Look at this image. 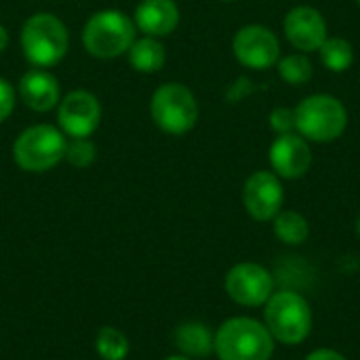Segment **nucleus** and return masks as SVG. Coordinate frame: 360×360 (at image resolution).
<instances>
[{
    "label": "nucleus",
    "instance_id": "nucleus-6",
    "mask_svg": "<svg viewBox=\"0 0 360 360\" xmlns=\"http://www.w3.org/2000/svg\"><path fill=\"white\" fill-rule=\"evenodd\" d=\"M65 137L51 124L25 129L13 143L15 162L30 173H42L59 165L65 156Z\"/></svg>",
    "mask_w": 360,
    "mask_h": 360
},
{
    "label": "nucleus",
    "instance_id": "nucleus-28",
    "mask_svg": "<svg viewBox=\"0 0 360 360\" xmlns=\"http://www.w3.org/2000/svg\"><path fill=\"white\" fill-rule=\"evenodd\" d=\"M167 360H188V359H184V356H173V359H167Z\"/></svg>",
    "mask_w": 360,
    "mask_h": 360
},
{
    "label": "nucleus",
    "instance_id": "nucleus-22",
    "mask_svg": "<svg viewBox=\"0 0 360 360\" xmlns=\"http://www.w3.org/2000/svg\"><path fill=\"white\" fill-rule=\"evenodd\" d=\"M72 167L84 169L95 160V146L89 141V137H72L65 146V156H63Z\"/></svg>",
    "mask_w": 360,
    "mask_h": 360
},
{
    "label": "nucleus",
    "instance_id": "nucleus-30",
    "mask_svg": "<svg viewBox=\"0 0 360 360\" xmlns=\"http://www.w3.org/2000/svg\"><path fill=\"white\" fill-rule=\"evenodd\" d=\"M359 4H360V0H359Z\"/></svg>",
    "mask_w": 360,
    "mask_h": 360
},
{
    "label": "nucleus",
    "instance_id": "nucleus-24",
    "mask_svg": "<svg viewBox=\"0 0 360 360\" xmlns=\"http://www.w3.org/2000/svg\"><path fill=\"white\" fill-rule=\"evenodd\" d=\"M15 108V89L8 80L0 78V122H4Z\"/></svg>",
    "mask_w": 360,
    "mask_h": 360
},
{
    "label": "nucleus",
    "instance_id": "nucleus-14",
    "mask_svg": "<svg viewBox=\"0 0 360 360\" xmlns=\"http://www.w3.org/2000/svg\"><path fill=\"white\" fill-rule=\"evenodd\" d=\"M179 23V8L173 0H143L135 8V25L152 36H169Z\"/></svg>",
    "mask_w": 360,
    "mask_h": 360
},
{
    "label": "nucleus",
    "instance_id": "nucleus-5",
    "mask_svg": "<svg viewBox=\"0 0 360 360\" xmlns=\"http://www.w3.org/2000/svg\"><path fill=\"white\" fill-rule=\"evenodd\" d=\"M348 124V112L340 99L331 95L306 97L295 108V129L302 137L327 143L338 139Z\"/></svg>",
    "mask_w": 360,
    "mask_h": 360
},
{
    "label": "nucleus",
    "instance_id": "nucleus-26",
    "mask_svg": "<svg viewBox=\"0 0 360 360\" xmlns=\"http://www.w3.org/2000/svg\"><path fill=\"white\" fill-rule=\"evenodd\" d=\"M6 44H8V34H6V30L0 25V53L6 49Z\"/></svg>",
    "mask_w": 360,
    "mask_h": 360
},
{
    "label": "nucleus",
    "instance_id": "nucleus-18",
    "mask_svg": "<svg viewBox=\"0 0 360 360\" xmlns=\"http://www.w3.org/2000/svg\"><path fill=\"white\" fill-rule=\"evenodd\" d=\"M274 234L285 245H302L310 234V226L302 213L295 211H281L274 217Z\"/></svg>",
    "mask_w": 360,
    "mask_h": 360
},
{
    "label": "nucleus",
    "instance_id": "nucleus-13",
    "mask_svg": "<svg viewBox=\"0 0 360 360\" xmlns=\"http://www.w3.org/2000/svg\"><path fill=\"white\" fill-rule=\"evenodd\" d=\"M285 34L289 42L304 53L319 51L329 38L323 15L312 6H295L289 11L285 17Z\"/></svg>",
    "mask_w": 360,
    "mask_h": 360
},
{
    "label": "nucleus",
    "instance_id": "nucleus-3",
    "mask_svg": "<svg viewBox=\"0 0 360 360\" xmlns=\"http://www.w3.org/2000/svg\"><path fill=\"white\" fill-rule=\"evenodd\" d=\"M68 30L59 17L51 13L32 15L21 30V49L30 63L49 68L68 53Z\"/></svg>",
    "mask_w": 360,
    "mask_h": 360
},
{
    "label": "nucleus",
    "instance_id": "nucleus-19",
    "mask_svg": "<svg viewBox=\"0 0 360 360\" xmlns=\"http://www.w3.org/2000/svg\"><path fill=\"white\" fill-rule=\"evenodd\" d=\"M319 53H321L325 68L331 72H346L354 61L352 44L344 38H327L323 46L319 49Z\"/></svg>",
    "mask_w": 360,
    "mask_h": 360
},
{
    "label": "nucleus",
    "instance_id": "nucleus-27",
    "mask_svg": "<svg viewBox=\"0 0 360 360\" xmlns=\"http://www.w3.org/2000/svg\"><path fill=\"white\" fill-rule=\"evenodd\" d=\"M356 232H359V236H360V215H359V219H356Z\"/></svg>",
    "mask_w": 360,
    "mask_h": 360
},
{
    "label": "nucleus",
    "instance_id": "nucleus-29",
    "mask_svg": "<svg viewBox=\"0 0 360 360\" xmlns=\"http://www.w3.org/2000/svg\"><path fill=\"white\" fill-rule=\"evenodd\" d=\"M224 2H234V0H224Z\"/></svg>",
    "mask_w": 360,
    "mask_h": 360
},
{
    "label": "nucleus",
    "instance_id": "nucleus-21",
    "mask_svg": "<svg viewBox=\"0 0 360 360\" xmlns=\"http://www.w3.org/2000/svg\"><path fill=\"white\" fill-rule=\"evenodd\" d=\"M97 352L105 360H124L129 354V342L120 331L105 327L97 335Z\"/></svg>",
    "mask_w": 360,
    "mask_h": 360
},
{
    "label": "nucleus",
    "instance_id": "nucleus-12",
    "mask_svg": "<svg viewBox=\"0 0 360 360\" xmlns=\"http://www.w3.org/2000/svg\"><path fill=\"white\" fill-rule=\"evenodd\" d=\"M270 162L276 175L285 179H297L308 173L312 165V152L302 135H278L270 148Z\"/></svg>",
    "mask_w": 360,
    "mask_h": 360
},
{
    "label": "nucleus",
    "instance_id": "nucleus-1",
    "mask_svg": "<svg viewBox=\"0 0 360 360\" xmlns=\"http://www.w3.org/2000/svg\"><path fill=\"white\" fill-rule=\"evenodd\" d=\"M213 350L221 360H270L274 338L253 319H232L219 327Z\"/></svg>",
    "mask_w": 360,
    "mask_h": 360
},
{
    "label": "nucleus",
    "instance_id": "nucleus-15",
    "mask_svg": "<svg viewBox=\"0 0 360 360\" xmlns=\"http://www.w3.org/2000/svg\"><path fill=\"white\" fill-rule=\"evenodd\" d=\"M21 101L34 112H49L59 101V82L51 72L30 70L19 82Z\"/></svg>",
    "mask_w": 360,
    "mask_h": 360
},
{
    "label": "nucleus",
    "instance_id": "nucleus-16",
    "mask_svg": "<svg viewBox=\"0 0 360 360\" xmlns=\"http://www.w3.org/2000/svg\"><path fill=\"white\" fill-rule=\"evenodd\" d=\"M127 53H129V63L133 65V70L143 72V74L158 72L165 65V59H167L165 46L152 36L135 40Z\"/></svg>",
    "mask_w": 360,
    "mask_h": 360
},
{
    "label": "nucleus",
    "instance_id": "nucleus-9",
    "mask_svg": "<svg viewBox=\"0 0 360 360\" xmlns=\"http://www.w3.org/2000/svg\"><path fill=\"white\" fill-rule=\"evenodd\" d=\"M236 59L251 70H268L278 61L281 42L276 34L264 25H245L234 36Z\"/></svg>",
    "mask_w": 360,
    "mask_h": 360
},
{
    "label": "nucleus",
    "instance_id": "nucleus-10",
    "mask_svg": "<svg viewBox=\"0 0 360 360\" xmlns=\"http://www.w3.org/2000/svg\"><path fill=\"white\" fill-rule=\"evenodd\" d=\"M61 131L70 137H89L95 133L101 120V105L97 97L89 91L68 93L57 112Z\"/></svg>",
    "mask_w": 360,
    "mask_h": 360
},
{
    "label": "nucleus",
    "instance_id": "nucleus-23",
    "mask_svg": "<svg viewBox=\"0 0 360 360\" xmlns=\"http://www.w3.org/2000/svg\"><path fill=\"white\" fill-rule=\"evenodd\" d=\"M270 124L278 135L285 133H293L295 129V110H287V108H276L270 116Z\"/></svg>",
    "mask_w": 360,
    "mask_h": 360
},
{
    "label": "nucleus",
    "instance_id": "nucleus-4",
    "mask_svg": "<svg viewBox=\"0 0 360 360\" xmlns=\"http://www.w3.org/2000/svg\"><path fill=\"white\" fill-rule=\"evenodd\" d=\"M266 327L281 344H302L312 329V312L308 302L295 291L272 293L266 302Z\"/></svg>",
    "mask_w": 360,
    "mask_h": 360
},
{
    "label": "nucleus",
    "instance_id": "nucleus-7",
    "mask_svg": "<svg viewBox=\"0 0 360 360\" xmlns=\"http://www.w3.org/2000/svg\"><path fill=\"white\" fill-rule=\"evenodd\" d=\"M150 112L158 129L169 135L188 133L198 120V103L192 91L179 82H169L156 89Z\"/></svg>",
    "mask_w": 360,
    "mask_h": 360
},
{
    "label": "nucleus",
    "instance_id": "nucleus-17",
    "mask_svg": "<svg viewBox=\"0 0 360 360\" xmlns=\"http://www.w3.org/2000/svg\"><path fill=\"white\" fill-rule=\"evenodd\" d=\"M175 340H177L179 350L190 356H207L213 350V338H211L209 329L198 323L179 327Z\"/></svg>",
    "mask_w": 360,
    "mask_h": 360
},
{
    "label": "nucleus",
    "instance_id": "nucleus-2",
    "mask_svg": "<svg viewBox=\"0 0 360 360\" xmlns=\"http://www.w3.org/2000/svg\"><path fill=\"white\" fill-rule=\"evenodd\" d=\"M82 42L93 57H118L135 42V21L120 11H99L86 21Z\"/></svg>",
    "mask_w": 360,
    "mask_h": 360
},
{
    "label": "nucleus",
    "instance_id": "nucleus-20",
    "mask_svg": "<svg viewBox=\"0 0 360 360\" xmlns=\"http://www.w3.org/2000/svg\"><path fill=\"white\" fill-rule=\"evenodd\" d=\"M278 72L283 76L285 82L289 84H306L312 78V63L308 61L306 55L302 53H293L287 55L278 61Z\"/></svg>",
    "mask_w": 360,
    "mask_h": 360
},
{
    "label": "nucleus",
    "instance_id": "nucleus-25",
    "mask_svg": "<svg viewBox=\"0 0 360 360\" xmlns=\"http://www.w3.org/2000/svg\"><path fill=\"white\" fill-rule=\"evenodd\" d=\"M306 360H346L340 352L335 350H314L312 354H308Z\"/></svg>",
    "mask_w": 360,
    "mask_h": 360
},
{
    "label": "nucleus",
    "instance_id": "nucleus-11",
    "mask_svg": "<svg viewBox=\"0 0 360 360\" xmlns=\"http://www.w3.org/2000/svg\"><path fill=\"white\" fill-rule=\"evenodd\" d=\"M283 186L276 177V173L270 171H257L253 173L243 190V202L249 215L257 221H270L281 213L283 207Z\"/></svg>",
    "mask_w": 360,
    "mask_h": 360
},
{
    "label": "nucleus",
    "instance_id": "nucleus-8",
    "mask_svg": "<svg viewBox=\"0 0 360 360\" xmlns=\"http://www.w3.org/2000/svg\"><path fill=\"white\" fill-rule=\"evenodd\" d=\"M228 295L240 306H262L274 293L272 274L257 264H238L226 276Z\"/></svg>",
    "mask_w": 360,
    "mask_h": 360
}]
</instances>
